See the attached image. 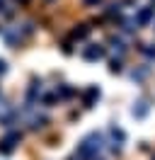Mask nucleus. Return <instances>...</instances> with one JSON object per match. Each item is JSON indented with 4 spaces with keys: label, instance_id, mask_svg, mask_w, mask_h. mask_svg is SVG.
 Segmentation results:
<instances>
[{
    "label": "nucleus",
    "instance_id": "nucleus-13",
    "mask_svg": "<svg viewBox=\"0 0 155 160\" xmlns=\"http://www.w3.org/2000/svg\"><path fill=\"white\" fill-rule=\"evenodd\" d=\"M92 160H95V158H92Z\"/></svg>",
    "mask_w": 155,
    "mask_h": 160
},
{
    "label": "nucleus",
    "instance_id": "nucleus-11",
    "mask_svg": "<svg viewBox=\"0 0 155 160\" xmlns=\"http://www.w3.org/2000/svg\"><path fill=\"white\" fill-rule=\"evenodd\" d=\"M87 5H99V2H102V0H85Z\"/></svg>",
    "mask_w": 155,
    "mask_h": 160
},
{
    "label": "nucleus",
    "instance_id": "nucleus-3",
    "mask_svg": "<svg viewBox=\"0 0 155 160\" xmlns=\"http://www.w3.org/2000/svg\"><path fill=\"white\" fill-rule=\"evenodd\" d=\"M97 97H99V90H97L95 85H92V88H87L85 95H82V102H85V107H92V104L97 102Z\"/></svg>",
    "mask_w": 155,
    "mask_h": 160
},
{
    "label": "nucleus",
    "instance_id": "nucleus-10",
    "mask_svg": "<svg viewBox=\"0 0 155 160\" xmlns=\"http://www.w3.org/2000/svg\"><path fill=\"white\" fill-rule=\"evenodd\" d=\"M5 70H8V66H5V61H0V75H2Z\"/></svg>",
    "mask_w": 155,
    "mask_h": 160
},
{
    "label": "nucleus",
    "instance_id": "nucleus-2",
    "mask_svg": "<svg viewBox=\"0 0 155 160\" xmlns=\"http://www.w3.org/2000/svg\"><path fill=\"white\" fill-rule=\"evenodd\" d=\"M104 56V46H99V44H92V46H87L85 51H82V58L85 61H97Z\"/></svg>",
    "mask_w": 155,
    "mask_h": 160
},
{
    "label": "nucleus",
    "instance_id": "nucleus-8",
    "mask_svg": "<svg viewBox=\"0 0 155 160\" xmlns=\"http://www.w3.org/2000/svg\"><path fill=\"white\" fill-rule=\"evenodd\" d=\"M112 70H114V73H119V70H121V63H119V61H112Z\"/></svg>",
    "mask_w": 155,
    "mask_h": 160
},
{
    "label": "nucleus",
    "instance_id": "nucleus-12",
    "mask_svg": "<svg viewBox=\"0 0 155 160\" xmlns=\"http://www.w3.org/2000/svg\"><path fill=\"white\" fill-rule=\"evenodd\" d=\"M0 8H2V0H0Z\"/></svg>",
    "mask_w": 155,
    "mask_h": 160
},
{
    "label": "nucleus",
    "instance_id": "nucleus-9",
    "mask_svg": "<svg viewBox=\"0 0 155 160\" xmlns=\"http://www.w3.org/2000/svg\"><path fill=\"white\" fill-rule=\"evenodd\" d=\"M61 95H63V97H70V95H73V90H70V88H61Z\"/></svg>",
    "mask_w": 155,
    "mask_h": 160
},
{
    "label": "nucleus",
    "instance_id": "nucleus-1",
    "mask_svg": "<svg viewBox=\"0 0 155 160\" xmlns=\"http://www.w3.org/2000/svg\"><path fill=\"white\" fill-rule=\"evenodd\" d=\"M102 148V138H99V133H90L87 138H82V143L78 146V158L82 160H92L97 155V150Z\"/></svg>",
    "mask_w": 155,
    "mask_h": 160
},
{
    "label": "nucleus",
    "instance_id": "nucleus-5",
    "mask_svg": "<svg viewBox=\"0 0 155 160\" xmlns=\"http://www.w3.org/2000/svg\"><path fill=\"white\" fill-rule=\"evenodd\" d=\"M150 17H153V8H145V10L138 12V22H141V24H145Z\"/></svg>",
    "mask_w": 155,
    "mask_h": 160
},
{
    "label": "nucleus",
    "instance_id": "nucleus-6",
    "mask_svg": "<svg viewBox=\"0 0 155 160\" xmlns=\"http://www.w3.org/2000/svg\"><path fill=\"white\" fill-rule=\"evenodd\" d=\"M12 148H15V143H10L8 138L0 141V153H2V155H10V153H12Z\"/></svg>",
    "mask_w": 155,
    "mask_h": 160
},
{
    "label": "nucleus",
    "instance_id": "nucleus-4",
    "mask_svg": "<svg viewBox=\"0 0 155 160\" xmlns=\"http://www.w3.org/2000/svg\"><path fill=\"white\" fill-rule=\"evenodd\" d=\"M87 34H90V27H85V24H78L75 29H73V37H75V39H85Z\"/></svg>",
    "mask_w": 155,
    "mask_h": 160
},
{
    "label": "nucleus",
    "instance_id": "nucleus-7",
    "mask_svg": "<svg viewBox=\"0 0 155 160\" xmlns=\"http://www.w3.org/2000/svg\"><path fill=\"white\" fill-rule=\"evenodd\" d=\"M112 136H114V138H119V141H124V131L114 126V129H112Z\"/></svg>",
    "mask_w": 155,
    "mask_h": 160
}]
</instances>
